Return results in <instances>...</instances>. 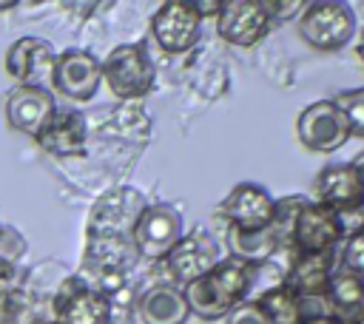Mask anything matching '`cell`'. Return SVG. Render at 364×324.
<instances>
[{"label":"cell","instance_id":"cell-1","mask_svg":"<svg viewBox=\"0 0 364 324\" xmlns=\"http://www.w3.org/2000/svg\"><path fill=\"white\" fill-rule=\"evenodd\" d=\"M250 276H253L250 264H245L233 256L219 259V264L210 273H205L202 279L182 287L188 310L202 321L225 318L233 307H239L245 301V293L250 287Z\"/></svg>","mask_w":364,"mask_h":324},{"label":"cell","instance_id":"cell-2","mask_svg":"<svg viewBox=\"0 0 364 324\" xmlns=\"http://www.w3.org/2000/svg\"><path fill=\"white\" fill-rule=\"evenodd\" d=\"M100 68H102V82L119 99L145 97L156 80L154 60L142 43H122L111 48L108 57L100 63Z\"/></svg>","mask_w":364,"mask_h":324},{"label":"cell","instance_id":"cell-3","mask_svg":"<svg viewBox=\"0 0 364 324\" xmlns=\"http://www.w3.org/2000/svg\"><path fill=\"white\" fill-rule=\"evenodd\" d=\"M355 31V14L350 3L341 0H316L301 9L299 37L316 51H338L350 43Z\"/></svg>","mask_w":364,"mask_h":324},{"label":"cell","instance_id":"cell-4","mask_svg":"<svg viewBox=\"0 0 364 324\" xmlns=\"http://www.w3.org/2000/svg\"><path fill=\"white\" fill-rule=\"evenodd\" d=\"M185 236V222L182 213L173 205H145V210L136 216L131 227V247L142 259H165L173 244Z\"/></svg>","mask_w":364,"mask_h":324},{"label":"cell","instance_id":"cell-5","mask_svg":"<svg viewBox=\"0 0 364 324\" xmlns=\"http://www.w3.org/2000/svg\"><path fill=\"white\" fill-rule=\"evenodd\" d=\"M344 236L341 216L318 202H301L290 227V244L296 253H327Z\"/></svg>","mask_w":364,"mask_h":324},{"label":"cell","instance_id":"cell-6","mask_svg":"<svg viewBox=\"0 0 364 324\" xmlns=\"http://www.w3.org/2000/svg\"><path fill=\"white\" fill-rule=\"evenodd\" d=\"M299 142L313 153H333L350 139V128L333 99L310 102L296 119Z\"/></svg>","mask_w":364,"mask_h":324},{"label":"cell","instance_id":"cell-7","mask_svg":"<svg viewBox=\"0 0 364 324\" xmlns=\"http://www.w3.org/2000/svg\"><path fill=\"white\" fill-rule=\"evenodd\" d=\"M151 34L156 45L168 54H182L202 37V17L188 0H168L156 9L151 20Z\"/></svg>","mask_w":364,"mask_h":324},{"label":"cell","instance_id":"cell-8","mask_svg":"<svg viewBox=\"0 0 364 324\" xmlns=\"http://www.w3.org/2000/svg\"><path fill=\"white\" fill-rule=\"evenodd\" d=\"M100 82H102V68H100V60L91 51L68 48V51H63V54L54 57L51 85L63 97H68L71 102H88V99H94Z\"/></svg>","mask_w":364,"mask_h":324},{"label":"cell","instance_id":"cell-9","mask_svg":"<svg viewBox=\"0 0 364 324\" xmlns=\"http://www.w3.org/2000/svg\"><path fill=\"white\" fill-rule=\"evenodd\" d=\"M54 313L60 324H108L111 298L80 276L65 279L54 296Z\"/></svg>","mask_w":364,"mask_h":324},{"label":"cell","instance_id":"cell-10","mask_svg":"<svg viewBox=\"0 0 364 324\" xmlns=\"http://www.w3.org/2000/svg\"><path fill=\"white\" fill-rule=\"evenodd\" d=\"M273 20L262 0H230L222 3V11L216 17V31L225 43L250 48L262 37H267Z\"/></svg>","mask_w":364,"mask_h":324},{"label":"cell","instance_id":"cell-11","mask_svg":"<svg viewBox=\"0 0 364 324\" xmlns=\"http://www.w3.org/2000/svg\"><path fill=\"white\" fill-rule=\"evenodd\" d=\"M219 213L228 219V227L236 230H264L276 219V199L253 182H239L219 205Z\"/></svg>","mask_w":364,"mask_h":324},{"label":"cell","instance_id":"cell-12","mask_svg":"<svg viewBox=\"0 0 364 324\" xmlns=\"http://www.w3.org/2000/svg\"><path fill=\"white\" fill-rule=\"evenodd\" d=\"M165 261H168L171 276H173L182 287H188L191 281L202 279L205 273H210V270L219 264V244L210 239L208 230L196 227V230L185 233V236L173 244V250L165 256Z\"/></svg>","mask_w":364,"mask_h":324},{"label":"cell","instance_id":"cell-13","mask_svg":"<svg viewBox=\"0 0 364 324\" xmlns=\"http://www.w3.org/2000/svg\"><path fill=\"white\" fill-rule=\"evenodd\" d=\"M54 57L51 43L40 37H17L6 48V71L11 80H17V85L46 88V82H51Z\"/></svg>","mask_w":364,"mask_h":324},{"label":"cell","instance_id":"cell-14","mask_svg":"<svg viewBox=\"0 0 364 324\" xmlns=\"http://www.w3.org/2000/svg\"><path fill=\"white\" fill-rule=\"evenodd\" d=\"M54 97L48 88H34V85H17L6 94V122L28 136H37L48 117L54 114Z\"/></svg>","mask_w":364,"mask_h":324},{"label":"cell","instance_id":"cell-15","mask_svg":"<svg viewBox=\"0 0 364 324\" xmlns=\"http://www.w3.org/2000/svg\"><path fill=\"white\" fill-rule=\"evenodd\" d=\"M313 190H316V202L336 213L364 207V188H361L355 171L350 168V162L321 168L313 182Z\"/></svg>","mask_w":364,"mask_h":324},{"label":"cell","instance_id":"cell-16","mask_svg":"<svg viewBox=\"0 0 364 324\" xmlns=\"http://www.w3.org/2000/svg\"><path fill=\"white\" fill-rule=\"evenodd\" d=\"M85 117L77 108H54L34 139L51 156H80L85 153Z\"/></svg>","mask_w":364,"mask_h":324},{"label":"cell","instance_id":"cell-17","mask_svg":"<svg viewBox=\"0 0 364 324\" xmlns=\"http://www.w3.org/2000/svg\"><path fill=\"white\" fill-rule=\"evenodd\" d=\"M145 210V199L142 193L136 190H128V188H119V190H111L105 193L94 213H91V227L88 233H111V236H122V227H134L136 216Z\"/></svg>","mask_w":364,"mask_h":324},{"label":"cell","instance_id":"cell-18","mask_svg":"<svg viewBox=\"0 0 364 324\" xmlns=\"http://www.w3.org/2000/svg\"><path fill=\"white\" fill-rule=\"evenodd\" d=\"M336 250L327 253H296L293 264L287 267L284 284L299 296H324L327 281L333 276Z\"/></svg>","mask_w":364,"mask_h":324},{"label":"cell","instance_id":"cell-19","mask_svg":"<svg viewBox=\"0 0 364 324\" xmlns=\"http://www.w3.org/2000/svg\"><path fill=\"white\" fill-rule=\"evenodd\" d=\"M188 315L191 310L182 296V287H173V284H156L139 301L142 324H185Z\"/></svg>","mask_w":364,"mask_h":324},{"label":"cell","instance_id":"cell-20","mask_svg":"<svg viewBox=\"0 0 364 324\" xmlns=\"http://www.w3.org/2000/svg\"><path fill=\"white\" fill-rule=\"evenodd\" d=\"M282 244V236L276 230V225L264 227V230H236V227H228V247H230V256L256 267L262 261H267Z\"/></svg>","mask_w":364,"mask_h":324},{"label":"cell","instance_id":"cell-21","mask_svg":"<svg viewBox=\"0 0 364 324\" xmlns=\"http://www.w3.org/2000/svg\"><path fill=\"white\" fill-rule=\"evenodd\" d=\"M324 298L333 310V318L341 321V318L364 310V279L353 276L347 270H333L327 290H324Z\"/></svg>","mask_w":364,"mask_h":324},{"label":"cell","instance_id":"cell-22","mask_svg":"<svg viewBox=\"0 0 364 324\" xmlns=\"http://www.w3.org/2000/svg\"><path fill=\"white\" fill-rule=\"evenodd\" d=\"M259 310L264 313L267 324H304V307H301V296L293 293L287 284H276L270 290H264L256 298Z\"/></svg>","mask_w":364,"mask_h":324},{"label":"cell","instance_id":"cell-23","mask_svg":"<svg viewBox=\"0 0 364 324\" xmlns=\"http://www.w3.org/2000/svg\"><path fill=\"white\" fill-rule=\"evenodd\" d=\"M333 105L341 111L350 136H361L364 139V85L361 88H350L333 97Z\"/></svg>","mask_w":364,"mask_h":324},{"label":"cell","instance_id":"cell-24","mask_svg":"<svg viewBox=\"0 0 364 324\" xmlns=\"http://www.w3.org/2000/svg\"><path fill=\"white\" fill-rule=\"evenodd\" d=\"M26 253V239L9 225H0V279L14 273V264Z\"/></svg>","mask_w":364,"mask_h":324},{"label":"cell","instance_id":"cell-25","mask_svg":"<svg viewBox=\"0 0 364 324\" xmlns=\"http://www.w3.org/2000/svg\"><path fill=\"white\" fill-rule=\"evenodd\" d=\"M338 270H347V273L364 279V227L347 236V242L341 247V267Z\"/></svg>","mask_w":364,"mask_h":324},{"label":"cell","instance_id":"cell-26","mask_svg":"<svg viewBox=\"0 0 364 324\" xmlns=\"http://www.w3.org/2000/svg\"><path fill=\"white\" fill-rule=\"evenodd\" d=\"M225 318H228L225 324H267V318H264V313L259 310L256 301H242V304L233 307Z\"/></svg>","mask_w":364,"mask_h":324},{"label":"cell","instance_id":"cell-27","mask_svg":"<svg viewBox=\"0 0 364 324\" xmlns=\"http://www.w3.org/2000/svg\"><path fill=\"white\" fill-rule=\"evenodd\" d=\"M193 9H196V14L205 20V17H219L222 3H210V0H205V3H193Z\"/></svg>","mask_w":364,"mask_h":324},{"label":"cell","instance_id":"cell-28","mask_svg":"<svg viewBox=\"0 0 364 324\" xmlns=\"http://www.w3.org/2000/svg\"><path fill=\"white\" fill-rule=\"evenodd\" d=\"M350 168L355 171V176H358V182H361V188H364V151L350 162Z\"/></svg>","mask_w":364,"mask_h":324},{"label":"cell","instance_id":"cell-29","mask_svg":"<svg viewBox=\"0 0 364 324\" xmlns=\"http://www.w3.org/2000/svg\"><path fill=\"white\" fill-rule=\"evenodd\" d=\"M307 324H341V321L330 315V318H316V321H307Z\"/></svg>","mask_w":364,"mask_h":324},{"label":"cell","instance_id":"cell-30","mask_svg":"<svg viewBox=\"0 0 364 324\" xmlns=\"http://www.w3.org/2000/svg\"><path fill=\"white\" fill-rule=\"evenodd\" d=\"M14 6H17L14 0H0V11H11Z\"/></svg>","mask_w":364,"mask_h":324},{"label":"cell","instance_id":"cell-31","mask_svg":"<svg viewBox=\"0 0 364 324\" xmlns=\"http://www.w3.org/2000/svg\"><path fill=\"white\" fill-rule=\"evenodd\" d=\"M361 60H364V45H361Z\"/></svg>","mask_w":364,"mask_h":324},{"label":"cell","instance_id":"cell-32","mask_svg":"<svg viewBox=\"0 0 364 324\" xmlns=\"http://www.w3.org/2000/svg\"><path fill=\"white\" fill-rule=\"evenodd\" d=\"M51 324H60V321H51Z\"/></svg>","mask_w":364,"mask_h":324}]
</instances>
